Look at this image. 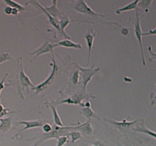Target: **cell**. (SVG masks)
I'll use <instances>...</instances> for the list:
<instances>
[{
	"label": "cell",
	"mask_w": 156,
	"mask_h": 146,
	"mask_svg": "<svg viewBox=\"0 0 156 146\" xmlns=\"http://www.w3.org/2000/svg\"><path fill=\"white\" fill-rule=\"evenodd\" d=\"M74 65L76 66V68H77L79 70L80 74L82 75V78H83V86L82 88L85 91H87V85H88V82L100 71L101 68L98 67V68H94L95 65H93V66H91V68H84L78 63H74Z\"/></svg>",
	"instance_id": "6da1fadb"
},
{
	"label": "cell",
	"mask_w": 156,
	"mask_h": 146,
	"mask_svg": "<svg viewBox=\"0 0 156 146\" xmlns=\"http://www.w3.org/2000/svg\"><path fill=\"white\" fill-rule=\"evenodd\" d=\"M90 97H93L94 98L95 96L92 95L91 94L87 92V91H85L82 88L80 91H79L76 94H73L71 97H68V98L65 99V100H62V101L59 102L58 104H62V103H67V104H74V105H82V100H88V99Z\"/></svg>",
	"instance_id": "7a4b0ae2"
},
{
	"label": "cell",
	"mask_w": 156,
	"mask_h": 146,
	"mask_svg": "<svg viewBox=\"0 0 156 146\" xmlns=\"http://www.w3.org/2000/svg\"><path fill=\"white\" fill-rule=\"evenodd\" d=\"M70 130H71V127H69V126H67V127L62 126V127H60V126H58L56 125H55L53 127V129H52L51 132H49V133L43 134L41 138H40L39 141L37 143L39 144L45 141L46 140L50 139V138H58L59 137L63 136V135H69Z\"/></svg>",
	"instance_id": "3957f363"
},
{
	"label": "cell",
	"mask_w": 156,
	"mask_h": 146,
	"mask_svg": "<svg viewBox=\"0 0 156 146\" xmlns=\"http://www.w3.org/2000/svg\"><path fill=\"white\" fill-rule=\"evenodd\" d=\"M19 64H20V71H19V91L20 93L22 92L24 89H27V93L30 91V88L34 90L36 88L34 85L31 82L30 78L25 74L24 70V67H23V62H22V58H19ZM21 97L23 98V96L21 94Z\"/></svg>",
	"instance_id": "277c9868"
},
{
	"label": "cell",
	"mask_w": 156,
	"mask_h": 146,
	"mask_svg": "<svg viewBox=\"0 0 156 146\" xmlns=\"http://www.w3.org/2000/svg\"><path fill=\"white\" fill-rule=\"evenodd\" d=\"M73 9L76 12H79V13L83 14V15H88V16H95V17H100V18H105L106 15H101V14L97 13L94 12L91 7L88 5L86 1L84 0H78V1H75L73 2Z\"/></svg>",
	"instance_id": "5b68a950"
},
{
	"label": "cell",
	"mask_w": 156,
	"mask_h": 146,
	"mask_svg": "<svg viewBox=\"0 0 156 146\" xmlns=\"http://www.w3.org/2000/svg\"><path fill=\"white\" fill-rule=\"evenodd\" d=\"M52 60H53V63L51 64V65L53 68H52V71H51V72H50V75H49V77H47V78L46 79L44 82H43L42 83L39 84L37 86H36V88H34V90L36 91L35 94H38V93L41 92V91H44L45 89H47V88H48V87L50 86L52 83H53V81H54L55 76H56V72L58 71L59 68H58V65H57V64H56L54 57L52 58Z\"/></svg>",
	"instance_id": "8992f818"
},
{
	"label": "cell",
	"mask_w": 156,
	"mask_h": 146,
	"mask_svg": "<svg viewBox=\"0 0 156 146\" xmlns=\"http://www.w3.org/2000/svg\"><path fill=\"white\" fill-rule=\"evenodd\" d=\"M136 21L134 22V32H135V35L136 39L138 40L140 46V50H141V55H142V59H143V65H146V59H145L144 56V52H143V43H142V40H143V31H142L141 28V16H140V13L139 11L136 9Z\"/></svg>",
	"instance_id": "52a82bcc"
},
{
	"label": "cell",
	"mask_w": 156,
	"mask_h": 146,
	"mask_svg": "<svg viewBox=\"0 0 156 146\" xmlns=\"http://www.w3.org/2000/svg\"><path fill=\"white\" fill-rule=\"evenodd\" d=\"M29 3H31V4H34V5H36L37 7L39 8L41 10V12H42V13H44V15H46V16L47 17V18H48V22L50 23V24H51L52 26H53V27H54L55 29H56V30H57L59 33H61V29H60V26H59V18H54V17L51 16V15H50V14L48 13V12L46 11L45 8L43 7L42 5H41V4H40L37 1H29L28 2H27V4H29Z\"/></svg>",
	"instance_id": "ba28073f"
},
{
	"label": "cell",
	"mask_w": 156,
	"mask_h": 146,
	"mask_svg": "<svg viewBox=\"0 0 156 146\" xmlns=\"http://www.w3.org/2000/svg\"><path fill=\"white\" fill-rule=\"evenodd\" d=\"M54 48H56L55 43H51L48 40H47L45 41V43H44L41 47H40L39 48L37 49L36 50H34V51L32 52V53H30V55L35 56L37 58L38 57V56H41V55L46 54V53H53V54Z\"/></svg>",
	"instance_id": "9c48e42d"
},
{
	"label": "cell",
	"mask_w": 156,
	"mask_h": 146,
	"mask_svg": "<svg viewBox=\"0 0 156 146\" xmlns=\"http://www.w3.org/2000/svg\"><path fill=\"white\" fill-rule=\"evenodd\" d=\"M105 121H108V123H111L114 126H115V128H117V129H119L121 132H125V131L128 130L129 128H131V126H133L134 124H136L137 122V120H134V121H127L126 120H123V121H115V120H111V119H104Z\"/></svg>",
	"instance_id": "30bf717a"
},
{
	"label": "cell",
	"mask_w": 156,
	"mask_h": 146,
	"mask_svg": "<svg viewBox=\"0 0 156 146\" xmlns=\"http://www.w3.org/2000/svg\"><path fill=\"white\" fill-rule=\"evenodd\" d=\"M96 36V33L94 31V28H90L89 30L85 33L84 35V38H85V41H86L87 47L88 49V63L87 65H89L90 60H91V50H92L93 46H94V38Z\"/></svg>",
	"instance_id": "8fae6325"
},
{
	"label": "cell",
	"mask_w": 156,
	"mask_h": 146,
	"mask_svg": "<svg viewBox=\"0 0 156 146\" xmlns=\"http://www.w3.org/2000/svg\"><path fill=\"white\" fill-rule=\"evenodd\" d=\"M46 122H47V120H32V121H24V120H21V121L18 123V125H24V128L21 129V130L18 132V134H20L21 132H24V131L29 129H34V128L37 127H42L45 123H47Z\"/></svg>",
	"instance_id": "7c38bea8"
},
{
	"label": "cell",
	"mask_w": 156,
	"mask_h": 146,
	"mask_svg": "<svg viewBox=\"0 0 156 146\" xmlns=\"http://www.w3.org/2000/svg\"><path fill=\"white\" fill-rule=\"evenodd\" d=\"M71 130L79 131L84 135H91L93 133V128L90 123V120H88L82 124L79 123L78 126H71Z\"/></svg>",
	"instance_id": "4fadbf2b"
},
{
	"label": "cell",
	"mask_w": 156,
	"mask_h": 146,
	"mask_svg": "<svg viewBox=\"0 0 156 146\" xmlns=\"http://www.w3.org/2000/svg\"><path fill=\"white\" fill-rule=\"evenodd\" d=\"M59 26H60V29H61V34L63 36H65L66 39H71V36H69V35L67 34L66 33L65 30L67 27H68L69 24H70L71 22H73L71 19H70L69 17L68 16H61L60 18H59Z\"/></svg>",
	"instance_id": "5bb4252c"
},
{
	"label": "cell",
	"mask_w": 156,
	"mask_h": 146,
	"mask_svg": "<svg viewBox=\"0 0 156 146\" xmlns=\"http://www.w3.org/2000/svg\"><path fill=\"white\" fill-rule=\"evenodd\" d=\"M56 47H66V48H73V49H82V46L80 43H75L73 41H72L71 40L69 39H65L63 40H60L59 42H57L56 43H55Z\"/></svg>",
	"instance_id": "9a60e30c"
},
{
	"label": "cell",
	"mask_w": 156,
	"mask_h": 146,
	"mask_svg": "<svg viewBox=\"0 0 156 146\" xmlns=\"http://www.w3.org/2000/svg\"><path fill=\"white\" fill-rule=\"evenodd\" d=\"M47 105L50 106V108L51 109L52 113H53V120H54L55 125L58 126H60V127H62L63 126V123H62V120H61L60 116H59V113H58L57 110H56V104H53L50 102L47 101Z\"/></svg>",
	"instance_id": "2e32d148"
},
{
	"label": "cell",
	"mask_w": 156,
	"mask_h": 146,
	"mask_svg": "<svg viewBox=\"0 0 156 146\" xmlns=\"http://www.w3.org/2000/svg\"><path fill=\"white\" fill-rule=\"evenodd\" d=\"M57 3L58 1L53 0L52 2V5H50V7H46L45 9L51 16L54 17L56 18H59L62 15H61L60 11L59 10V9L57 7Z\"/></svg>",
	"instance_id": "e0dca14e"
},
{
	"label": "cell",
	"mask_w": 156,
	"mask_h": 146,
	"mask_svg": "<svg viewBox=\"0 0 156 146\" xmlns=\"http://www.w3.org/2000/svg\"><path fill=\"white\" fill-rule=\"evenodd\" d=\"M133 130L136 131L138 132H143V133L146 134L148 135H150V136L153 137L154 138L156 139V132H154V131H152L151 129H148L146 126H145L144 120H142L141 124H139L136 127H135L133 129Z\"/></svg>",
	"instance_id": "ac0fdd59"
},
{
	"label": "cell",
	"mask_w": 156,
	"mask_h": 146,
	"mask_svg": "<svg viewBox=\"0 0 156 146\" xmlns=\"http://www.w3.org/2000/svg\"><path fill=\"white\" fill-rule=\"evenodd\" d=\"M138 0H136V1H134V2H132L129 3V4L123 6L122 8H120V9H118L117 11H116V13L117 14V15H120V14H121L122 12H127V11H131V10H135V9H137V6H138V3H139Z\"/></svg>",
	"instance_id": "d6986e66"
},
{
	"label": "cell",
	"mask_w": 156,
	"mask_h": 146,
	"mask_svg": "<svg viewBox=\"0 0 156 146\" xmlns=\"http://www.w3.org/2000/svg\"><path fill=\"white\" fill-rule=\"evenodd\" d=\"M81 113L85 116L87 119H88V120L92 118L100 119L98 116L97 114L93 111V109H91V107H82V110H81Z\"/></svg>",
	"instance_id": "ffe728a7"
},
{
	"label": "cell",
	"mask_w": 156,
	"mask_h": 146,
	"mask_svg": "<svg viewBox=\"0 0 156 146\" xmlns=\"http://www.w3.org/2000/svg\"><path fill=\"white\" fill-rule=\"evenodd\" d=\"M11 126H12V119L10 117L0 119V130L8 131L10 129Z\"/></svg>",
	"instance_id": "44dd1931"
},
{
	"label": "cell",
	"mask_w": 156,
	"mask_h": 146,
	"mask_svg": "<svg viewBox=\"0 0 156 146\" xmlns=\"http://www.w3.org/2000/svg\"><path fill=\"white\" fill-rule=\"evenodd\" d=\"M5 2L7 4V5L10 6V7L13 8V9H17L20 11V12H23V11H25L26 9L23 5H20L19 3L16 2L11 1V0H4Z\"/></svg>",
	"instance_id": "7402d4cb"
},
{
	"label": "cell",
	"mask_w": 156,
	"mask_h": 146,
	"mask_svg": "<svg viewBox=\"0 0 156 146\" xmlns=\"http://www.w3.org/2000/svg\"><path fill=\"white\" fill-rule=\"evenodd\" d=\"M153 1L151 0H143V1H140L138 3V6L137 8H140L141 9H144V10H147L151 5L152 4Z\"/></svg>",
	"instance_id": "603a6c76"
},
{
	"label": "cell",
	"mask_w": 156,
	"mask_h": 146,
	"mask_svg": "<svg viewBox=\"0 0 156 146\" xmlns=\"http://www.w3.org/2000/svg\"><path fill=\"white\" fill-rule=\"evenodd\" d=\"M9 60H13L15 61V59L12 58V55L9 53H2L0 54V64L3 63V62H6V61Z\"/></svg>",
	"instance_id": "cb8c5ba5"
},
{
	"label": "cell",
	"mask_w": 156,
	"mask_h": 146,
	"mask_svg": "<svg viewBox=\"0 0 156 146\" xmlns=\"http://www.w3.org/2000/svg\"><path fill=\"white\" fill-rule=\"evenodd\" d=\"M69 136H71L72 138V143H75L78 139L82 137V133L79 131H73L69 133Z\"/></svg>",
	"instance_id": "d4e9b609"
},
{
	"label": "cell",
	"mask_w": 156,
	"mask_h": 146,
	"mask_svg": "<svg viewBox=\"0 0 156 146\" xmlns=\"http://www.w3.org/2000/svg\"><path fill=\"white\" fill-rule=\"evenodd\" d=\"M79 76H80V71L79 69L76 70L72 76V82L74 85H76L79 82Z\"/></svg>",
	"instance_id": "484cf974"
},
{
	"label": "cell",
	"mask_w": 156,
	"mask_h": 146,
	"mask_svg": "<svg viewBox=\"0 0 156 146\" xmlns=\"http://www.w3.org/2000/svg\"><path fill=\"white\" fill-rule=\"evenodd\" d=\"M69 141V135H63L57 138V145L56 146H63L64 144Z\"/></svg>",
	"instance_id": "4316f807"
},
{
	"label": "cell",
	"mask_w": 156,
	"mask_h": 146,
	"mask_svg": "<svg viewBox=\"0 0 156 146\" xmlns=\"http://www.w3.org/2000/svg\"><path fill=\"white\" fill-rule=\"evenodd\" d=\"M8 76H9V73H6V75H5V77L3 78L2 80L0 82V103H1V93H2V90L4 89L5 88L6 85H6V84H5V81H6V78H7Z\"/></svg>",
	"instance_id": "83f0119b"
},
{
	"label": "cell",
	"mask_w": 156,
	"mask_h": 146,
	"mask_svg": "<svg viewBox=\"0 0 156 146\" xmlns=\"http://www.w3.org/2000/svg\"><path fill=\"white\" fill-rule=\"evenodd\" d=\"M42 129L44 131V133H49V132H50L52 131L53 127L51 126V125L48 124V123H45L42 126Z\"/></svg>",
	"instance_id": "f1b7e54d"
},
{
	"label": "cell",
	"mask_w": 156,
	"mask_h": 146,
	"mask_svg": "<svg viewBox=\"0 0 156 146\" xmlns=\"http://www.w3.org/2000/svg\"><path fill=\"white\" fill-rule=\"evenodd\" d=\"M152 48L151 46H149V47H148V51H149V53H150L151 55V57L149 58V61H150V62H152V61L153 60H156V53L152 51Z\"/></svg>",
	"instance_id": "f546056e"
},
{
	"label": "cell",
	"mask_w": 156,
	"mask_h": 146,
	"mask_svg": "<svg viewBox=\"0 0 156 146\" xmlns=\"http://www.w3.org/2000/svg\"><path fill=\"white\" fill-rule=\"evenodd\" d=\"M111 23H112V24H116V25L118 26L119 27H120V28L122 29L121 33H122V34H123V35H124V36H126V35L129 34V28H125V27H121V26H120L119 24H117V23H115V22H111Z\"/></svg>",
	"instance_id": "4dcf8cb0"
},
{
	"label": "cell",
	"mask_w": 156,
	"mask_h": 146,
	"mask_svg": "<svg viewBox=\"0 0 156 146\" xmlns=\"http://www.w3.org/2000/svg\"><path fill=\"white\" fill-rule=\"evenodd\" d=\"M90 146H109V145L105 144V143L99 141V140H96V141H94Z\"/></svg>",
	"instance_id": "1f68e13d"
},
{
	"label": "cell",
	"mask_w": 156,
	"mask_h": 146,
	"mask_svg": "<svg viewBox=\"0 0 156 146\" xmlns=\"http://www.w3.org/2000/svg\"><path fill=\"white\" fill-rule=\"evenodd\" d=\"M155 86H156V82H155ZM150 98H151V105H152V106L155 105L156 104V93L155 94H154V93L151 94Z\"/></svg>",
	"instance_id": "d6a6232c"
},
{
	"label": "cell",
	"mask_w": 156,
	"mask_h": 146,
	"mask_svg": "<svg viewBox=\"0 0 156 146\" xmlns=\"http://www.w3.org/2000/svg\"><path fill=\"white\" fill-rule=\"evenodd\" d=\"M148 35H156V27L152 30H149L148 32H146V33H143V36H148Z\"/></svg>",
	"instance_id": "836d02e7"
},
{
	"label": "cell",
	"mask_w": 156,
	"mask_h": 146,
	"mask_svg": "<svg viewBox=\"0 0 156 146\" xmlns=\"http://www.w3.org/2000/svg\"><path fill=\"white\" fill-rule=\"evenodd\" d=\"M12 8L10 7V6L7 5L5 6V8L4 9V12L6 14V15H12Z\"/></svg>",
	"instance_id": "e575fe53"
},
{
	"label": "cell",
	"mask_w": 156,
	"mask_h": 146,
	"mask_svg": "<svg viewBox=\"0 0 156 146\" xmlns=\"http://www.w3.org/2000/svg\"><path fill=\"white\" fill-rule=\"evenodd\" d=\"M12 9H13V8H12ZM19 12H20V11L18 10V9H12V15L16 16V15H18V13H19Z\"/></svg>",
	"instance_id": "d590c367"
},
{
	"label": "cell",
	"mask_w": 156,
	"mask_h": 146,
	"mask_svg": "<svg viewBox=\"0 0 156 146\" xmlns=\"http://www.w3.org/2000/svg\"><path fill=\"white\" fill-rule=\"evenodd\" d=\"M4 109H5V108L3 107L1 103H0V113H2L3 112V110H4Z\"/></svg>",
	"instance_id": "8d00e7d4"
},
{
	"label": "cell",
	"mask_w": 156,
	"mask_h": 146,
	"mask_svg": "<svg viewBox=\"0 0 156 146\" xmlns=\"http://www.w3.org/2000/svg\"><path fill=\"white\" fill-rule=\"evenodd\" d=\"M37 145H38L37 143H35V144H33V145H32V146H37Z\"/></svg>",
	"instance_id": "74e56055"
}]
</instances>
